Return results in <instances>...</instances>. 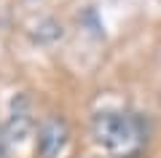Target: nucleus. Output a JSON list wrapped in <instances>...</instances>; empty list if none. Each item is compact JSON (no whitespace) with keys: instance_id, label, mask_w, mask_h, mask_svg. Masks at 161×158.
Listing matches in <instances>:
<instances>
[{"instance_id":"nucleus-3","label":"nucleus","mask_w":161,"mask_h":158,"mask_svg":"<svg viewBox=\"0 0 161 158\" xmlns=\"http://www.w3.org/2000/svg\"><path fill=\"white\" fill-rule=\"evenodd\" d=\"M35 129V118H32V107H30L27 96H16L11 102V113H8V123H6V137L11 142H27L30 134Z\"/></svg>"},{"instance_id":"nucleus-2","label":"nucleus","mask_w":161,"mask_h":158,"mask_svg":"<svg viewBox=\"0 0 161 158\" xmlns=\"http://www.w3.org/2000/svg\"><path fill=\"white\" fill-rule=\"evenodd\" d=\"M70 131L62 118H46L38 129V150L43 158H59L67 147Z\"/></svg>"},{"instance_id":"nucleus-1","label":"nucleus","mask_w":161,"mask_h":158,"mask_svg":"<svg viewBox=\"0 0 161 158\" xmlns=\"http://www.w3.org/2000/svg\"><path fill=\"white\" fill-rule=\"evenodd\" d=\"M94 145L110 158H132L145 145V126L137 115L124 110H102L92 118Z\"/></svg>"},{"instance_id":"nucleus-4","label":"nucleus","mask_w":161,"mask_h":158,"mask_svg":"<svg viewBox=\"0 0 161 158\" xmlns=\"http://www.w3.org/2000/svg\"><path fill=\"white\" fill-rule=\"evenodd\" d=\"M6 155V137H3V131H0V158Z\"/></svg>"}]
</instances>
